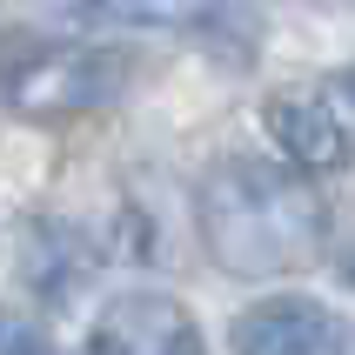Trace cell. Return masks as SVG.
<instances>
[{"instance_id": "52a82bcc", "label": "cell", "mask_w": 355, "mask_h": 355, "mask_svg": "<svg viewBox=\"0 0 355 355\" xmlns=\"http://www.w3.org/2000/svg\"><path fill=\"white\" fill-rule=\"evenodd\" d=\"M342 101H349V114H355V74H349V80H342Z\"/></svg>"}, {"instance_id": "5b68a950", "label": "cell", "mask_w": 355, "mask_h": 355, "mask_svg": "<svg viewBox=\"0 0 355 355\" xmlns=\"http://www.w3.org/2000/svg\"><path fill=\"white\" fill-rule=\"evenodd\" d=\"M228 349L235 355H355V329L309 295H275V302L241 309V322L228 329Z\"/></svg>"}, {"instance_id": "7a4b0ae2", "label": "cell", "mask_w": 355, "mask_h": 355, "mask_svg": "<svg viewBox=\"0 0 355 355\" xmlns=\"http://www.w3.org/2000/svg\"><path fill=\"white\" fill-rule=\"evenodd\" d=\"M121 60L94 47H54L40 40L27 54L7 60V101L20 114H80V107H107L121 94Z\"/></svg>"}, {"instance_id": "277c9868", "label": "cell", "mask_w": 355, "mask_h": 355, "mask_svg": "<svg viewBox=\"0 0 355 355\" xmlns=\"http://www.w3.org/2000/svg\"><path fill=\"white\" fill-rule=\"evenodd\" d=\"M87 355H208V342H201L188 302L141 288V295H121L94 315Z\"/></svg>"}, {"instance_id": "8992f818", "label": "cell", "mask_w": 355, "mask_h": 355, "mask_svg": "<svg viewBox=\"0 0 355 355\" xmlns=\"http://www.w3.org/2000/svg\"><path fill=\"white\" fill-rule=\"evenodd\" d=\"M0 355H60V342L47 336L34 315H20V309L0 302Z\"/></svg>"}, {"instance_id": "3957f363", "label": "cell", "mask_w": 355, "mask_h": 355, "mask_svg": "<svg viewBox=\"0 0 355 355\" xmlns=\"http://www.w3.org/2000/svg\"><path fill=\"white\" fill-rule=\"evenodd\" d=\"M261 128L275 135L282 168L309 175H342L355 161V114L349 101L329 94V87H282L268 107H261Z\"/></svg>"}, {"instance_id": "6da1fadb", "label": "cell", "mask_w": 355, "mask_h": 355, "mask_svg": "<svg viewBox=\"0 0 355 355\" xmlns=\"http://www.w3.org/2000/svg\"><path fill=\"white\" fill-rule=\"evenodd\" d=\"M195 228L201 248L215 255V268L228 275H295L309 261H322L329 241V215H322L315 188L261 155H228L201 175L195 195Z\"/></svg>"}]
</instances>
